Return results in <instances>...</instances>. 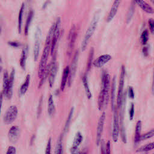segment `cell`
Masks as SVG:
<instances>
[{
	"label": "cell",
	"instance_id": "obj_1",
	"mask_svg": "<svg viewBox=\"0 0 154 154\" xmlns=\"http://www.w3.org/2000/svg\"><path fill=\"white\" fill-rule=\"evenodd\" d=\"M99 12H97L93 16L92 20H91V22L85 32V36L84 37V39H83L82 44H81L82 51H84L85 50V49L88 45V42H89L90 38L91 37V36L93 35V34L97 27V23L99 22Z\"/></svg>",
	"mask_w": 154,
	"mask_h": 154
},
{
	"label": "cell",
	"instance_id": "obj_2",
	"mask_svg": "<svg viewBox=\"0 0 154 154\" xmlns=\"http://www.w3.org/2000/svg\"><path fill=\"white\" fill-rule=\"evenodd\" d=\"M50 50H51V45L45 43V46L44 48V49L42 53V56L39 63L38 69V76L40 78H41L43 76V73L46 70V68L47 66L46 65L47 61H48Z\"/></svg>",
	"mask_w": 154,
	"mask_h": 154
},
{
	"label": "cell",
	"instance_id": "obj_3",
	"mask_svg": "<svg viewBox=\"0 0 154 154\" xmlns=\"http://www.w3.org/2000/svg\"><path fill=\"white\" fill-rule=\"evenodd\" d=\"M110 88V76L106 72H103L102 75L101 90L105 94V105H107L109 100V91Z\"/></svg>",
	"mask_w": 154,
	"mask_h": 154
},
{
	"label": "cell",
	"instance_id": "obj_4",
	"mask_svg": "<svg viewBox=\"0 0 154 154\" xmlns=\"http://www.w3.org/2000/svg\"><path fill=\"white\" fill-rule=\"evenodd\" d=\"M125 67L124 66H122L121 68V72L120 75V80H119V85L118 88V93H117V107L119 109L122 100V97L124 94L123 92V88H124V83H125Z\"/></svg>",
	"mask_w": 154,
	"mask_h": 154
},
{
	"label": "cell",
	"instance_id": "obj_5",
	"mask_svg": "<svg viewBox=\"0 0 154 154\" xmlns=\"http://www.w3.org/2000/svg\"><path fill=\"white\" fill-rule=\"evenodd\" d=\"M118 108L117 106L114 109L113 116V125H112V137L113 141L117 142L119 138L120 132V124H119V116L118 114Z\"/></svg>",
	"mask_w": 154,
	"mask_h": 154
},
{
	"label": "cell",
	"instance_id": "obj_6",
	"mask_svg": "<svg viewBox=\"0 0 154 154\" xmlns=\"http://www.w3.org/2000/svg\"><path fill=\"white\" fill-rule=\"evenodd\" d=\"M18 109L15 105L10 106L5 112L4 116V122L7 125L12 123L17 116Z\"/></svg>",
	"mask_w": 154,
	"mask_h": 154
},
{
	"label": "cell",
	"instance_id": "obj_7",
	"mask_svg": "<svg viewBox=\"0 0 154 154\" xmlns=\"http://www.w3.org/2000/svg\"><path fill=\"white\" fill-rule=\"evenodd\" d=\"M60 24H61V20L60 17H58L56 22H55V28L54 30V32L52 36V42L51 44V54L52 55L54 50L55 48L56 44L57 43L58 37L60 36Z\"/></svg>",
	"mask_w": 154,
	"mask_h": 154
},
{
	"label": "cell",
	"instance_id": "obj_8",
	"mask_svg": "<svg viewBox=\"0 0 154 154\" xmlns=\"http://www.w3.org/2000/svg\"><path fill=\"white\" fill-rule=\"evenodd\" d=\"M105 117H106V115H105V112H103L98 121V123H97V131H96V144L97 146H99L100 143V141H101V137H102V132H103V126H104V123H105Z\"/></svg>",
	"mask_w": 154,
	"mask_h": 154
},
{
	"label": "cell",
	"instance_id": "obj_9",
	"mask_svg": "<svg viewBox=\"0 0 154 154\" xmlns=\"http://www.w3.org/2000/svg\"><path fill=\"white\" fill-rule=\"evenodd\" d=\"M78 60V52H76L74 55L73 58V60H72V62L71 64V67L70 69L69 76V78H68V85L69 86L71 85V84L73 82L74 76L75 75L76 69H77Z\"/></svg>",
	"mask_w": 154,
	"mask_h": 154
},
{
	"label": "cell",
	"instance_id": "obj_10",
	"mask_svg": "<svg viewBox=\"0 0 154 154\" xmlns=\"http://www.w3.org/2000/svg\"><path fill=\"white\" fill-rule=\"evenodd\" d=\"M40 38H41V31L39 28H37L35 34V43H34V46L33 49L34 61H36L38 58L39 52H40Z\"/></svg>",
	"mask_w": 154,
	"mask_h": 154
},
{
	"label": "cell",
	"instance_id": "obj_11",
	"mask_svg": "<svg viewBox=\"0 0 154 154\" xmlns=\"http://www.w3.org/2000/svg\"><path fill=\"white\" fill-rule=\"evenodd\" d=\"M14 75H15V70L14 69H13L9 76V82H8V86L5 92L3 93L5 95V97L7 98L8 99H10L11 97H12L13 87V84L14 81Z\"/></svg>",
	"mask_w": 154,
	"mask_h": 154
},
{
	"label": "cell",
	"instance_id": "obj_12",
	"mask_svg": "<svg viewBox=\"0 0 154 154\" xmlns=\"http://www.w3.org/2000/svg\"><path fill=\"white\" fill-rule=\"evenodd\" d=\"M20 136V129L17 126H13L8 131V137L10 141L15 143L19 139Z\"/></svg>",
	"mask_w": 154,
	"mask_h": 154
},
{
	"label": "cell",
	"instance_id": "obj_13",
	"mask_svg": "<svg viewBox=\"0 0 154 154\" xmlns=\"http://www.w3.org/2000/svg\"><path fill=\"white\" fill-rule=\"evenodd\" d=\"M57 72V65L55 63V60H53L51 63V69L48 76V81L50 87H52L53 84L55 81V78L56 76V73Z\"/></svg>",
	"mask_w": 154,
	"mask_h": 154
},
{
	"label": "cell",
	"instance_id": "obj_14",
	"mask_svg": "<svg viewBox=\"0 0 154 154\" xmlns=\"http://www.w3.org/2000/svg\"><path fill=\"white\" fill-rule=\"evenodd\" d=\"M111 56L109 54H104L96 58L93 63L94 66L96 67H101L104 66L106 63H108L111 59Z\"/></svg>",
	"mask_w": 154,
	"mask_h": 154
},
{
	"label": "cell",
	"instance_id": "obj_15",
	"mask_svg": "<svg viewBox=\"0 0 154 154\" xmlns=\"http://www.w3.org/2000/svg\"><path fill=\"white\" fill-rule=\"evenodd\" d=\"M120 2H121V0H114L113 4L112 5V7L108 13V15L106 19V21L108 22H111L116 15L118 11V8L120 4Z\"/></svg>",
	"mask_w": 154,
	"mask_h": 154
},
{
	"label": "cell",
	"instance_id": "obj_16",
	"mask_svg": "<svg viewBox=\"0 0 154 154\" xmlns=\"http://www.w3.org/2000/svg\"><path fill=\"white\" fill-rule=\"evenodd\" d=\"M76 37V32L75 26L73 25L69 32V46H68V52L69 54H70L73 50Z\"/></svg>",
	"mask_w": 154,
	"mask_h": 154
},
{
	"label": "cell",
	"instance_id": "obj_17",
	"mask_svg": "<svg viewBox=\"0 0 154 154\" xmlns=\"http://www.w3.org/2000/svg\"><path fill=\"white\" fill-rule=\"evenodd\" d=\"M135 2L145 12L149 14L154 13L153 8L143 0H134Z\"/></svg>",
	"mask_w": 154,
	"mask_h": 154
},
{
	"label": "cell",
	"instance_id": "obj_18",
	"mask_svg": "<svg viewBox=\"0 0 154 154\" xmlns=\"http://www.w3.org/2000/svg\"><path fill=\"white\" fill-rule=\"evenodd\" d=\"M69 72H70L69 66H66L65 67V69H64V70H63V75H62V79H61V85H60V88H61V91H63L64 90L66 83L68 81V78H69Z\"/></svg>",
	"mask_w": 154,
	"mask_h": 154
},
{
	"label": "cell",
	"instance_id": "obj_19",
	"mask_svg": "<svg viewBox=\"0 0 154 154\" xmlns=\"http://www.w3.org/2000/svg\"><path fill=\"white\" fill-rule=\"evenodd\" d=\"M141 126L142 123L141 120H138L137 122L135 130V135H134V143L135 144L138 143L141 141Z\"/></svg>",
	"mask_w": 154,
	"mask_h": 154
},
{
	"label": "cell",
	"instance_id": "obj_20",
	"mask_svg": "<svg viewBox=\"0 0 154 154\" xmlns=\"http://www.w3.org/2000/svg\"><path fill=\"white\" fill-rule=\"evenodd\" d=\"M115 98H116V79L115 77L112 79L111 90V108L112 111L116 107L115 105Z\"/></svg>",
	"mask_w": 154,
	"mask_h": 154
},
{
	"label": "cell",
	"instance_id": "obj_21",
	"mask_svg": "<svg viewBox=\"0 0 154 154\" xmlns=\"http://www.w3.org/2000/svg\"><path fill=\"white\" fill-rule=\"evenodd\" d=\"M29 81H30V75H29V74H28L26 76L24 82L23 83V84L21 85V87L20 88L19 93L20 95H23L26 92V91L28 88V87H29Z\"/></svg>",
	"mask_w": 154,
	"mask_h": 154
},
{
	"label": "cell",
	"instance_id": "obj_22",
	"mask_svg": "<svg viewBox=\"0 0 154 154\" xmlns=\"http://www.w3.org/2000/svg\"><path fill=\"white\" fill-rule=\"evenodd\" d=\"M82 83H83V85H84V89L85 91L87 97L88 99H91L92 95H91V93L90 90V88H89L87 74H84L82 77Z\"/></svg>",
	"mask_w": 154,
	"mask_h": 154
},
{
	"label": "cell",
	"instance_id": "obj_23",
	"mask_svg": "<svg viewBox=\"0 0 154 154\" xmlns=\"http://www.w3.org/2000/svg\"><path fill=\"white\" fill-rule=\"evenodd\" d=\"M48 111L50 116H52L55 112V105L54 103L53 96L52 94H50L48 99Z\"/></svg>",
	"mask_w": 154,
	"mask_h": 154
},
{
	"label": "cell",
	"instance_id": "obj_24",
	"mask_svg": "<svg viewBox=\"0 0 154 154\" xmlns=\"http://www.w3.org/2000/svg\"><path fill=\"white\" fill-rule=\"evenodd\" d=\"M82 135L81 134L80 132H78L73 139V144L72 147H78V146H79V144L81 143V142L82 141Z\"/></svg>",
	"mask_w": 154,
	"mask_h": 154
},
{
	"label": "cell",
	"instance_id": "obj_25",
	"mask_svg": "<svg viewBox=\"0 0 154 154\" xmlns=\"http://www.w3.org/2000/svg\"><path fill=\"white\" fill-rule=\"evenodd\" d=\"M33 15H34L33 11L32 10H30L29 13H28V17H27V19H26V21L25 26V35L28 34L29 27V25H30L31 22L32 21V17H33Z\"/></svg>",
	"mask_w": 154,
	"mask_h": 154
},
{
	"label": "cell",
	"instance_id": "obj_26",
	"mask_svg": "<svg viewBox=\"0 0 154 154\" xmlns=\"http://www.w3.org/2000/svg\"><path fill=\"white\" fill-rule=\"evenodd\" d=\"M55 28V22L54 23L52 24V26L50 28L48 33V35L46 37V42L45 43L46 44H51V42H52V36L54 32V30Z\"/></svg>",
	"mask_w": 154,
	"mask_h": 154
},
{
	"label": "cell",
	"instance_id": "obj_27",
	"mask_svg": "<svg viewBox=\"0 0 154 154\" xmlns=\"http://www.w3.org/2000/svg\"><path fill=\"white\" fill-rule=\"evenodd\" d=\"M24 7L25 5L23 3L21 5L19 13V17H18V29L19 32H21V28H22V19H23V14L24 11Z\"/></svg>",
	"mask_w": 154,
	"mask_h": 154
},
{
	"label": "cell",
	"instance_id": "obj_28",
	"mask_svg": "<svg viewBox=\"0 0 154 154\" xmlns=\"http://www.w3.org/2000/svg\"><path fill=\"white\" fill-rule=\"evenodd\" d=\"M26 51L25 49H23L22 52L21 57L20 59V67L25 70V64H26Z\"/></svg>",
	"mask_w": 154,
	"mask_h": 154
},
{
	"label": "cell",
	"instance_id": "obj_29",
	"mask_svg": "<svg viewBox=\"0 0 154 154\" xmlns=\"http://www.w3.org/2000/svg\"><path fill=\"white\" fill-rule=\"evenodd\" d=\"M152 149H154V142L149 143L145 146H142L140 149H138L137 152H148Z\"/></svg>",
	"mask_w": 154,
	"mask_h": 154
},
{
	"label": "cell",
	"instance_id": "obj_30",
	"mask_svg": "<svg viewBox=\"0 0 154 154\" xmlns=\"http://www.w3.org/2000/svg\"><path fill=\"white\" fill-rule=\"evenodd\" d=\"M93 55H94V49L93 48H91L89 54H88V61H87V71H89L91 69L93 58Z\"/></svg>",
	"mask_w": 154,
	"mask_h": 154
},
{
	"label": "cell",
	"instance_id": "obj_31",
	"mask_svg": "<svg viewBox=\"0 0 154 154\" xmlns=\"http://www.w3.org/2000/svg\"><path fill=\"white\" fill-rule=\"evenodd\" d=\"M63 147H62V136L60 137L57 144L55 149L54 154H62Z\"/></svg>",
	"mask_w": 154,
	"mask_h": 154
},
{
	"label": "cell",
	"instance_id": "obj_32",
	"mask_svg": "<svg viewBox=\"0 0 154 154\" xmlns=\"http://www.w3.org/2000/svg\"><path fill=\"white\" fill-rule=\"evenodd\" d=\"M9 82V76L8 74V72L7 70H5L4 73V76H3V93L5 92V91L7 89V87L8 86Z\"/></svg>",
	"mask_w": 154,
	"mask_h": 154
},
{
	"label": "cell",
	"instance_id": "obj_33",
	"mask_svg": "<svg viewBox=\"0 0 154 154\" xmlns=\"http://www.w3.org/2000/svg\"><path fill=\"white\" fill-rule=\"evenodd\" d=\"M73 111H74V108L72 107L71 108V109L70 110V112H69L67 119L66 122L65 123V126H64V131L65 132H67L68 129H69V127L71 120H72V116H73Z\"/></svg>",
	"mask_w": 154,
	"mask_h": 154
},
{
	"label": "cell",
	"instance_id": "obj_34",
	"mask_svg": "<svg viewBox=\"0 0 154 154\" xmlns=\"http://www.w3.org/2000/svg\"><path fill=\"white\" fill-rule=\"evenodd\" d=\"M140 39H141V42L143 45H145L147 43L149 39V32L147 30H144L142 32Z\"/></svg>",
	"mask_w": 154,
	"mask_h": 154
},
{
	"label": "cell",
	"instance_id": "obj_35",
	"mask_svg": "<svg viewBox=\"0 0 154 154\" xmlns=\"http://www.w3.org/2000/svg\"><path fill=\"white\" fill-rule=\"evenodd\" d=\"M134 9H135V7H134V3L132 4V5H131L129 10H128V14H127V17H126V20H127V23H129L132 16H133V14H134Z\"/></svg>",
	"mask_w": 154,
	"mask_h": 154
},
{
	"label": "cell",
	"instance_id": "obj_36",
	"mask_svg": "<svg viewBox=\"0 0 154 154\" xmlns=\"http://www.w3.org/2000/svg\"><path fill=\"white\" fill-rule=\"evenodd\" d=\"M153 136H154V128H153L150 131L147 132L146 134L142 135L141 137V141L147 140L149 138H152Z\"/></svg>",
	"mask_w": 154,
	"mask_h": 154
},
{
	"label": "cell",
	"instance_id": "obj_37",
	"mask_svg": "<svg viewBox=\"0 0 154 154\" xmlns=\"http://www.w3.org/2000/svg\"><path fill=\"white\" fill-rule=\"evenodd\" d=\"M148 23H149V29L150 32L154 35V19L152 18L149 19Z\"/></svg>",
	"mask_w": 154,
	"mask_h": 154
},
{
	"label": "cell",
	"instance_id": "obj_38",
	"mask_svg": "<svg viewBox=\"0 0 154 154\" xmlns=\"http://www.w3.org/2000/svg\"><path fill=\"white\" fill-rule=\"evenodd\" d=\"M134 108H135V106H134V103H131V106H130V109H129V119L131 120H132L134 118V112H135V110H134Z\"/></svg>",
	"mask_w": 154,
	"mask_h": 154
},
{
	"label": "cell",
	"instance_id": "obj_39",
	"mask_svg": "<svg viewBox=\"0 0 154 154\" xmlns=\"http://www.w3.org/2000/svg\"><path fill=\"white\" fill-rule=\"evenodd\" d=\"M51 138H49L47 143V146L45 150V154H51Z\"/></svg>",
	"mask_w": 154,
	"mask_h": 154
},
{
	"label": "cell",
	"instance_id": "obj_40",
	"mask_svg": "<svg viewBox=\"0 0 154 154\" xmlns=\"http://www.w3.org/2000/svg\"><path fill=\"white\" fill-rule=\"evenodd\" d=\"M100 154H106V144L104 140L100 141Z\"/></svg>",
	"mask_w": 154,
	"mask_h": 154
},
{
	"label": "cell",
	"instance_id": "obj_41",
	"mask_svg": "<svg viewBox=\"0 0 154 154\" xmlns=\"http://www.w3.org/2000/svg\"><path fill=\"white\" fill-rule=\"evenodd\" d=\"M128 96H129V97L131 99H134L135 97V93H134V89L133 88L131 87V86H129L128 87Z\"/></svg>",
	"mask_w": 154,
	"mask_h": 154
},
{
	"label": "cell",
	"instance_id": "obj_42",
	"mask_svg": "<svg viewBox=\"0 0 154 154\" xmlns=\"http://www.w3.org/2000/svg\"><path fill=\"white\" fill-rule=\"evenodd\" d=\"M5 154H16V148L12 146H9Z\"/></svg>",
	"mask_w": 154,
	"mask_h": 154
},
{
	"label": "cell",
	"instance_id": "obj_43",
	"mask_svg": "<svg viewBox=\"0 0 154 154\" xmlns=\"http://www.w3.org/2000/svg\"><path fill=\"white\" fill-rule=\"evenodd\" d=\"M106 154H111V144L109 141H108L106 143Z\"/></svg>",
	"mask_w": 154,
	"mask_h": 154
},
{
	"label": "cell",
	"instance_id": "obj_44",
	"mask_svg": "<svg viewBox=\"0 0 154 154\" xmlns=\"http://www.w3.org/2000/svg\"><path fill=\"white\" fill-rule=\"evenodd\" d=\"M70 152H71V154H80L78 147H72L70 149Z\"/></svg>",
	"mask_w": 154,
	"mask_h": 154
},
{
	"label": "cell",
	"instance_id": "obj_45",
	"mask_svg": "<svg viewBox=\"0 0 154 154\" xmlns=\"http://www.w3.org/2000/svg\"><path fill=\"white\" fill-rule=\"evenodd\" d=\"M143 54L144 55V56L146 57L149 54V48H148V46H146L143 48Z\"/></svg>",
	"mask_w": 154,
	"mask_h": 154
},
{
	"label": "cell",
	"instance_id": "obj_46",
	"mask_svg": "<svg viewBox=\"0 0 154 154\" xmlns=\"http://www.w3.org/2000/svg\"><path fill=\"white\" fill-rule=\"evenodd\" d=\"M8 45H10V46L14 47V48H18L20 46V43H19L17 42H9Z\"/></svg>",
	"mask_w": 154,
	"mask_h": 154
},
{
	"label": "cell",
	"instance_id": "obj_47",
	"mask_svg": "<svg viewBox=\"0 0 154 154\" xmlns=\"http://www.w3.org/2000/svg\"><path fill=\"white\" fill-rule=\"evenodd\" d=\"M3 99V93H0V115H1V108L2 105V99Z\"/></svg>",
	"mask_w": 154,
	"mask_h": 154
},
{
	"label": "cell",
	"instance_id": "obj_48",
	"mask_svg": "<svg viewBox=\"0 0 154 154\" xmlns=\"http://www.w3.org/2000/svg\"><path fill=\"white\" fill-rule=\"evenodd\" d=\"M152 93L154 95V69H153V74L152 84Z\"/></svg>",
	"mask_w": 154,
	"mask_h": 154
},
{
	"label": "cell",
	"instance_id": "obj_49",
	"mask_svg": "<svg viewBox=\"0 0 154 154\" xmlns=\"http://www.w3.org/2000/svg\"><path fill=\"white\" fill-rule=\"evenodd\" d=\"M42 97L40 98V102H39V105H38V114H40L41 110H40V108L42 107Z\"/></svg>",
	"mask_w": 154,
	"mask_h": 154
},
{
	"label": "cell",
	"instance_id": "obj_50",
	"mask_svg": "<svg viewBox=\"0 0 154 154\" xmlns=\"http://www.w3.org/2000/svg\"><path fill=\"white\" fill-rule=\"evenodd\" d=\"M152 3H153V4L154 5V0H150Z\"/></svg>",
	"mask_w": 154,
	"mask_h": 154
},
{
	"label": "cell",
	"instance_id": "obj_51",
	"mask_svg": "<svg viewBox=\"0 0 154 154\" xmlns=\"http://www.w3.org/2000/svg\"><path fill=\"white\" fill-rule=\"evenodd\" d=\"M82 154H87V153L86 152H83Z\"/></svg>",
	"mask_w": 154,
	"mask_h": 154
},
{
	"label": "cell",
	"instance_id": "obj_52",
	"mask_svg": "<svg viewBox=\"0 0 154 154\" xmlns=\"http://www.w3.org/2000/svg\"><path fill=\"white\" fill-rule=\"evenodd\" d=\"M0 62H1V58H0Z\"/></svg>",
	"mask_w": 154,
	"mask_h": 154
},
{
	"label": "cell",
	"instance_id": "obj_53",
	"mask_svg": "<svg viewBox=\"0 0 154 154\" xmlns=\"http://www.w3.org/2000/svg\"><path fill=\"white\" fill-rule=\"evenodd\" d=\"M153 154H154V153H153Z\"/></svg>",
	"mask_w": 154,
	"mask_h": 154
}]
</instances>
